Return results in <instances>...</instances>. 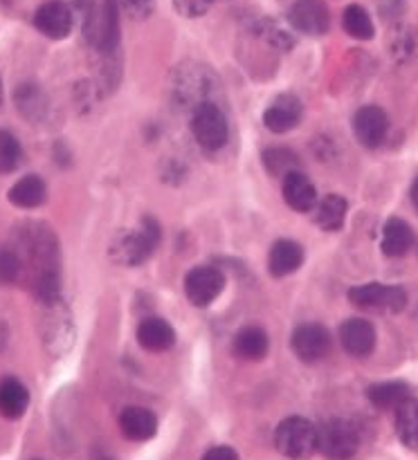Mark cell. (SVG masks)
I'll return each instance as SVG.
<instances>
[{
    "label": "cell",
    "instance_id": "9c48e42d",
    "mask_svg": "<svg viewBox=\"0 0 418 460\" xmlns=\"http://www.w3.org/2000/svg\"><path fill=\"white\" fill-rule=\"evenodd\" d=\"M225 288V277L216 268H193L184 279V292L187 299L191 301L196 308H207L218 299V295Z\"/></svg>",
    "mask_w": 418,
    "mask_h": 460
},
{
    "label": "cell",
    "instance_id": "2e32d148",
    "mask_svg": "<svg viewBox=\"0 0 418 460\" xmlns=\"http://www.w3.org/2000/svg\"><path fill=\"white\" fill-rule=\"evenodd\" d=\"M138 341L144 350L151 353H165L175 344V332L165 319L147 317L138 326Z\"/></svg>",
    "mask_w": 418,
    "mask_h": 460
},
{
    "label": "cell",
    "instance_id": "f1b7e54d",
    "mask_svg": "<svg viewBox=\"0 0 418 460\" xmlns=\"http://www.w3.org/2000/svg\"><path fill=\"white\" fill-rule=\"evenodd\" d=\"M256 31H259V36H263L270 45H274V48L279 49H290L292 45H295V39H292L290 31L283 30L277 21L263 18V21L256 22Z\"/></svg>",
    "mask_w": 418,
    "mask_h": 460
},
{
    "label": "cell",
    "instance_id": "e0dca14e",
    "mask_svg": "<svg viewBox=\"0 0 418 460\" xmlns=\"http://www.w3.org/2000/svg\"><path fill=\"white\" fill-rule=\"evenodd\" d=\"M304 263V250L295 241H277L270 247L268 254V270L272 277L281 279L288 274L297 272Z\"/></svg>",
    "mask_w": 418,
    "mask_h": 460
},
{
    "label": "cell",
    "instance_id": "d6986e66",
    "mask_svg": "<svg viewBox=\"0 0 418 460\" xmlns=\"http://www.w3.org/2000/svg\"><path fill=\"white\" fill-rule=\"evenodd\" d=\"M396 411V436L407 449H418V400L409 395L407 400L394 409Z\"/></svg>",
    "mask_w": 418,
    "mask_h": 460
},
{
    "label": "cell",
    "instance_id": "d590c367",
    "mask_svg": "<svg viewBox=\"0 0 418 460\" xmlns=\"http://www.w3.org/2000/svg\"><path fill=\"white\" fill-rule=\"evenodd\" d=\"M0 103H3V81H0Z\"/></svg>",
    "mask_w": 418,
    "mask_h": 460
},
{
    "label": "cell",
    "instance_id": "ffe728a7",
    "mask_svg": "<svg viewBox=\"0 0 418 460\" xmlns=\"http://www.w3.org/2000/svg\"><path fill=\"white\" fill-rule=\"evenodd\" d=\"M27 407H30V394H27L25 385L13 377L0 380V416H4L7 420H18L27 411Z\"/></svg>",
    "mask_w": 418,
    "mask_h": 460
},
{
    "label": "cell",
    "instance_id": "5b68a950",
    "mask_svg": "<svg viewBox=\"0 0 418 460\" xmlns=\"http://www.w3.org/2000/svg\"><path fill=\"white\" fill-rule=\"evenodd\" d=\"M349 301L362 310H378V313H400L407 305V295L398 286H382V283H367L349 290Z\"/></svg>",
    "mask_w": 418,
    "mask_h": 460
},
{
    "label": "cell",
    "instance_id": "6da1fadb",
    "mask_svg": "<svg viewBox=\"0 0 418 460\" xmlns=\"http://www.w3.org/2000/svg\"><path fill=\"white\" fill-rule=\"evenodd\" d=\"M274 447L290 460L310 458L317 452V427L306 418H286L274 431Z\"/></svg>",
    "mask_w": 418,
    "mask_h": 460
},
{
    "label": "cell",
    "instance_id": "1f68e13d",
    "mask_svg": "<svg viewBox=\"0 0 418 460\" xmlns=\"http://www.w3.org/2000/svg\"><path fill=\"white\" fill-rule=\"evenodd\" d=\"M120 7L126 16L135 18V21H142L148 18L156 9V0H120Z\"/></svg>",
    "mask_w": 418,
    "mask_h": 460
},
{
    "label": "cell",
    "instance_id": "836d02e7",
    "mask_svg": "<svg viewBox=\"0 0 418 460\" xmlns=\"http://www.w3.org/2000/svg\"><path fill=\"white\" fill-rule=\"evenodd\" d=\"M409 196H412V205L416 207V211H418V178L414 180V184H412V191H409Z\"/></svg>",
    "mask_w": 418,
    "mask_h": 460
},
{
    "label": "cell",
    "instance_id": "44dd1931",
    "mask_svg": "<svg viewBox=\"0 0 418 460\" xmlns=\"http://www.w3.org/2000/svg\"><path fill=\"white\" fill-rule=\"evenodd\" d=\"M48 198V189L39 175H25L9 189V202L18 209H36Z\"/></svg>",
    "mask_w": 418,
    "mask_h": 460
},
{
    "label": "cell",
    "instance_id": "30bf717a",
    "mask_svg": "<svg viewBox=\"0 0 418 460\" xmlns=\"http://www.w3.org/2000/svg\"><path fill=\"white\" fill-rule=\"evenodd\" d=\"M34 25L36 30L43 36L54 40L66 39L72 31V25H75V12L67 3H61V0H49V3H43L34 13Z\"/></svg>",
    "mask_w": 418,
    "mask_h": 460
},
{
    "label": "cell",
    "instance_id": "7a4b0ae2",
    "mask_svg": "<svg viewBox=\"0 0 418 460\" xmlns=\"http://www.w3.org/2000/svg\"><path fill=\"white\" fill-rule=\"evenodd\" d=\"M160 225L153 218H144L135 232L124 234L112 245V259L121 265H139L160 245Z\"/></svg>",
    "mask_w": 418,
    "mask_h": 460
},
{
    "label": "cell",
    "instance_id": "ba28073f",
    "mask_svg": "<svg viewBox=\"0 0 418 460\" xmlns=\"http://www.w3.org/2000/svg\"><path fill=\"white\" fill-rule=\"evenodd\" d=\"M288 22L301 34L322 36L331 27V13L324 0H295L288 9Z\"/></svg>",
    "mask_w": 418,
    "mask_h": 460
},
{
    "label": "cell",
    "instance_id": "d6a6232c",
    "mask_svg": "<svg viewBox=\"0 0 418 460\" xmlns=\"http://www.w3.org/2000/svg\"><path fill=\"white\" fill-rule=\"evenodd\" d=\"M200 460H238V454L232 447H227V445H218V447L207 449L205 456Z\"/></svg>",
    "mask_w": 418,
    "mask_h": 460
},
{
    "label": "cell",
    "instance_id": "52a82bcc",
    "mask_svg": "<svg viewBox=\"0 0 418 460\" xmlns=\"http://www.w3.org/2000/svg\"><path fill=\"white\" fill-rule=\"evenodd\" d=\"M292 350L306 364H317L331 350V335L322 323H301L292 332Z\"/></svg>",
    "mask_w": 418,
    "mask_h": 460
},
{
    "label": "cell",
    "instance_id": "603a6c76",
    "mask_svg": "<svg viewBox=\"0 0 418 460\" xmlns=\"http://www.w3.org/2000/svg\"><path fill=\"white\" fill-rule=\"evenodd\" d=\"M346 200L337 193H328L315 209V223L324 229V232H337L342 229L346 220Z\"/></svg>",
    "mask_w": 418,
    "mask_h": 460
},
{
    "label": "cell",
    "instance_id": "5bb4252c",
    "mask_svg": "<svg viewBox=\"0 0 418 460\" xmlns=\"http://www.w3.org/2000/svg\"><path fill=\"white\" fill-rule=\"evenodd\" d=\"M283 200L290 209L306 214V211L315 209L317 205V191H315V184L306 178L301 171H292V173L283 175Z\"/></svg>",
    "mask_w": 418,
    "mask_h": 460
},
{
    "label": "cell",
    "instance_id": "ac0fdd59",
    "mask_svg": "<svg viewBox=\"0 0 418 460\" xmlns=\"http://www.w3.org/2000/svg\"><path fill=\"white\" fill-rule=\"evenodd\" d=\"M270 349V337L263 328L259 326H245L236 332L234 337V355L245 362H259L268 355Z\"/></svg>",
    "mask_w": 418,
    "mask_h": 460
},
{
    "label": "cell",
    "instance_id": "7402d4cb",
    "mask_svg": "<svg viewBox=\"0 0 418 460\" xmlns=\"http://www.w3.org/2000/svg\"><path fill=\"white\" fill-rule=\"evenodd\" d=\"M414 245V232L405 220L391 218L387 220L385 229H382V252L391 259L405 256Z\"/></svg>",
    "mask_w": 418,
    "mask_h": 460
},
{
    "label": "cell",
    "instance_id": "8992f818",
    "mask_svg": "<svg viewBox=\"0 0 418 460\" xmlns=\"http://www.w3.org/2000/svg\"><path fill=\"white\" fill-rule=\"evenodd\" d=\"M207 88H216V79L209 67L202 66H182L173 75V93L178 102H189L193 108L207 103Z\"/></svg>",
    "mask_w": 418,
    "mask_h": 460
},
{
    "label": "cell",
    "instance_id": "f546056e",
    "mask_svg": "<svg viewBox=\"0 0 418 460\" xmlns=\"http://www.w3.org/2000/svg\"><path fill=\"white\" fill-rule=\"evenodd\" d=\"M22 274L21 256L13 250H0V281L16 283Z\"/></svg>",
    "mask_w": 418,
    "mask_h": 460
},
{
    "label": "cell",
    "instance_id": "d4e9b609",
    "mask_svg": "<svg viewBox=\"0 0 418 460\" xmlns=\"http://www.w3.org/2000/svg\"><path fill=\"white\" fill-rule=\"evenodd\" d=\"M342 25L349 36L358 40H369L376 34V27H373L371 16L367 13V9L360 7V4H349L344 9V16H342Z\"/></svg>",
    "mask_w": 418,
    "mask_h": 460
},
{
    "label": "cell",
    "instance_id": "83f0119b",
    "mask_svg": "<svg viewBox=\"0 0 418 460\" xmlns=\"http://www.w3.org/2000/svg\"><path fill=\"white\" fill-rule=\"evenodd\" d=\"M21 144L7 130H0V173H12L21 164Z\"/></svg>",
    "mask_w": 418,
    "mask_h": 460
},
{
    "label": "cell",
    "instance_id": "3957f363",
    "mask_svg": "<svg viewBox=\"0 0 418 460\" xmlns=\"http://www.w3.org/2000/svg\"><path fill=\"white\" fill-rule=\"evenodd\" d=\"M360 434L353 422L344 418H331L317 427V452L328 460H349L358 454Z\"/></svg>",
    "mask_w": 418,
    "mask_h": 460
},
{
    "label": "cell",
    "instance_id": "4fadbf2b",
    "mask_svg": "<svg viewBox=\"0 0 418 460\" xmlns=\"http://www.w3.org/2000/svg\"><path fill=\"white\" fill-rule=\"evenodd\" d=\"M340 341L353 358H367L376 349V328L367 319H346L340 326Z\"/></svg>",
    "mask_w": 418,
    "mask_h": 460
},
{
    "label": "cell",
    "instance_id": "484cf974",
    "mask_svg": "<svg viewBox=\"0 0 418 460\" xmlns=\"http://www.w3.org/2000/svg\"><path fill=\"white\" fill-rule=\"evenodd\" d=\"M13 97H16V108L27 117V119L36 121L45 115L48 102H45L43 93H40L36 85H21Z\"/></svg>",
    "mask_w": 418,
    "mask_h": 460
},
{
    "label": "cell",
    "instance_id": "cb8c5ba5",
    "mask_svg": "<svg viewBox=\"0 0 418 460\" xmlns=\"http://www.w3.org/2000/svg\"><path fill=\"white\" fill-rule=\"evenodd\" d=\"M369 400L380 411H394L403 400L409 398V386L403 382H382V385H373L367 391Z\"/></svg>",
    "mask_w": 418,
    "mask_h": 460
},
{
    "label": "cell",
    "instance_id": "8fae6325",
    "mask_svg": "<svg viewBox=\"0 0 418 460\" xmlns=\"http://www.w3.org/2000/svg\"><path fill=\"white\" fill-rule=\"evenodd\" d=\"M353 133L367 148H376L389 133V117L378 106H362L353 117Z\"/></svg>",
    "mask_w": 418,
    "mask_h": 460
},
{
    "label": "cell",
    "instance_id": "9a60e30c",
    "mask_svg": "<svg viewBox=\"0 0 418 460\" xmlns=\"http://www.w3.org/2000/svg\"><path fill=\"white\" fill-rule=\"evenodd\" d=\"M120 429L133 443H144L156 436L157 418L144 407H126L120 416Z\"/></svg>",
    "mask_w": 418,
    "mask_h": 460
},
{
    "label": "cell",
    "instance_id": "277c9868",
    "mask_svg": "<svg viewBox=\"0 0 418 460\" xmlns=\"http://www.w3.org/2000/svg\"><path fill=\"white\" fill-rule=\"evenodd\" d=\"M191 133L193 139L205 151H218V148L225 146L229 137L227 117L223 115V111L214 102L200 103V106L193 108Z\"/></svg>",
    "mask_w": 418,
    "mask_h": 460
},
{
    "label": "cell",
    "instance_id": "4dcf8cb0",
    "mask_svg": "<svg viewBox=\"0 0 418 460\" xmlns=\"http://www.w3.org/2000/svg\"><path fill=\"white\" fill-rule=\"evenodd\" d=\"M171 3H173V9L180 13V16L198 18L202 16V13L209 12L214 0H171Z\"/></svg>",
    "mask_w": 418,
    "mask_h": 460
},
{
    "label": "cell",
    "instance_id": "4316f807",
    "mask_svg": "<svg viewBox=\"0 0 418 460\" xmlns=\"http://www.w3.org/2000/svg\"><path fill=\"white\" fill-rule=\"evenodd\" d=\"M263 166L270 175L274 178H283V175L292 173L299 166V157L288 148H268L263 153Z\"/></svg>",
    "mask_w": 418,
    "mask_h": 460
},
{
    "label": "cell",
    "instance_id": "7c38bea8",
    "mask_svg": "<svg viewBox=\"0 0 418 460\" xmlns=\"http://www.w3.org/2000/svg\"><path fill=\"white\" fill-rule=\"evenodd\" d=\"M304 115V106L295 94H279L263 112L265 128L272 133H288L295 128Z\"/></svg>",
    "mask_w": 418,
    "mask_h": 460
},
{
    "label": "cell",
    "instance_id": "e575fe53",
    "mask_svg": "<svg viewBox=\"0 0 418 460\" xmlns=\"http://www.w3.org/2000/svg\"><path fill=\"white\" fill-rule=\"evenodd\" d=\"M4 341H7V335H4V328L0 326V349H3V346H4Z\"/></svg>",
    "mask_w": 418,
    "mask_h": 460
}]
</instances>
